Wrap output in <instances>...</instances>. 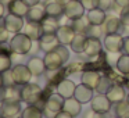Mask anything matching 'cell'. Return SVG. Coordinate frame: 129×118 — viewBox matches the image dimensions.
I'll return each mask as SVG.
<instances>
[{
  "label": "cell",
  "instance_id": "1",
  "mask_svg": "<svg viewBox=\"0 0 129 118\" xmlns=\"http://www.w3.org/2000/svg\"><path fill=\"white\" fill-rule=\"evenodd\" d=\"M45 65L47 71H57L61 70V67L70 60V50L65 47V45H58L54 50L45 53Z\"/></svg>",
  "mask_w": 129,
  "mask_h": 118
},
{
  "label": "cell",
  "instance_id": "2",
  "mask_svg": "<svg viewBox=\"0 0 129 118\" xmlns=\"http://www.w3.org/2000/svg\"><path fill=\"white\" fill-rule=\"evenodd\" d=\"M34 40L25 34V32H18L14 34V36L10 39V50L13 54H18V56H25L31 51Z\"/></svg>",
  "mask_w": 129,
  "mask_h": 118
},
{
  "label": "cell",
  "instance_id": "3",
  "mask_svg": "<svg viewBox=\"0 0 129 118\" xmlns=\"http://www.w3.org/2000/svg\"><path fill=\"white\" fill-rule=\"evenodd\" d=\"M43 97V89L38 83H29L21 86V100L26 104H36Z\"/></svg>",
  "mask_w": 129,
  "mask_h": 118
},
{
  "label": "cell",
  "instance_id": "4",
  "mask_svg": "<svg viewBox=\"0 0 129 118\" xmlns=\"http://www.w3.org/2000/svg\"><path fill=\"white\" fill-rule=\"evenodd\" d=\"M64 100L65 99L62 97L61 95H58V93H51L47 97V100H46V106H45V108H43V114L50 115V117L54 118V115L62 110V107H64Z\"/></svg>",
  "mask_w": 129,
  "mask_h": 118
},
{
  "label": "cell",
  "instance_id": "5",
  "mask_svg": "<svg viewBox=\"0 0 129 118\" xmlns=\"http://www.w3.org/2000/svg\"><path fill=\"white\" fill-rule=\"evenodd\" d=\"M85 11H86V9L83 7L81 0H68L64 4V15L71 21L83 17Z\"/></svg>",
  "mask_w": 129,
  "mask_h": 118
},
{
  "label": "cell",
  "instance_id": "6",
  "mask_svg": "<svg viewBox=\"0 0 129 118\" xmlns=\"http://www.w3.org/2000/svg\"><path fill=\"white\" fill-rule=\"evenodd\" d=\"M103 45L104 49L111 54L122 53L123 38L121 36V34H107L103 39Z\"/></svg>",
  "mask_w": 129,
  "mask_h": 118
},
{
  "label": "cell",
  "instance_id": "7",
  "mask_svg": "<svg viewBox=\"0 0 129 118\" xmlns=\"http://www.w3.org/2000/svg\"><path fill=\"white\" fill-rule=\"evenodd\" d=\"M11 74H13V78H14L15 83H17L18 86H24V85L29 83V82H31V78L34 76L26 64L14 65V67L11 68Z\"/></svg>",
  "mask_w": 129,
  "mask_h": 118
},
{
  "label": "cell",
  "instance_id": "8",
  "mask_svg": "<svg viewBox=\"0 0 129 118\" xmlns=\"http://www.w3.org/2000/svg\"><path fill=\"white\" fill-rule=\"evenodd\" d=\"M111 107L112 103L107 97V95H101V93L93 96L92 101H90V108H92V111L96 112H110Z\"/></svg>",
  "mask_w": 129,
  "mask_h": 118
},
{
  "label": "cell",
  "instance_id": "9",
  "mask_svg": "<svg viewBox=\"0 0 129 118\" xmlns=\"http://www.w3.org/2000/svg\"><path fill=\"white\" fill-rule=\"evenodd\" d=\"M0 107L4 118H15L22 112L21 100H3Z\"/></svg>",
  "mask_w": 129,
  "mask_h": 118
},
{
  "label": "cell",
  "instance_id": "10",
  "mask_svg": "<svg viewBox=\"0 0 129 118\" xmlns=\"http://www.w3.org/2000/svg\"><path fill=\"white\" fill-rule=\"evenodd\" d=\"M4 26H6V29L10 34H18V32H21L24 29V26H25L24 17H20V15L9 13V14L4 17Z\"/></svg>",
  "mask_w": 129,
  "mask_h": 118
},
{
  "label": "cell",
  "instance_id": "11",
  "mask_svg": "<svg viewBox=\"0 0 129 118\" xmlns=\"http://www.w3.org/2000/svg\"><path fill=\"white\" fill-rule=\"evenodd\" d=\"M104 34H121L125 28V25L122 24L119 17H115V15H107L104 24L101 25Z\"/></svg>",
  "mask_w": 129,
  "mask_h": 118
},
{
  "label": "cell",
  "instance_id": "12",
  "mask_svg": "<svg viewBox=\"0 0 129 118\" xmlns=\"http://www.w3.org/2000/svg\"><path fill=\"white\" fill-rule=\"evenodd\" d=\"M38 42H39V49L45 53H49L54 50L58 45H61L56 34H43Z\"/></svg>",
  "mask_w": 129,
  "mask_h": 118
},
{
  "label": "cell",
  "instance_id": "13",
  "mask_svg": "<svg viewBox=\"0 0 129 118\" xmlns=\"http://www.w3.org/2000/svg\"><path fill=\"white\" fill-rule=\"evenodd\" d=\"M94 96V89L89 87L85 83H81V85H76V89H75V93H74V97L76 100H79L82 104H86V103H90Z\"/></svg>",
  "mask_w": 129,
  "mask_h": 118
},
{
  "label": "cell",
  "instance_id": "14",
  "mask_svg": "<svg viewBox=\"0 0 129 118\" xmlns=\"http://www.w3.org/2000/svg\"><path fill=\"white\" fill-rule=\"evenodd\" d=\"M103 43H101L100 38L96 36H87L86 40V46H85V54L89 57H96L101 53V49H103Z\"/></svg>",
  "mask_w": 129,
  "mask_h": 118
},
{
  "label": "cell",
  "instance_id": "15",
  "mask_svg": "<svg viewBox=\"0 0 129 118\" xmlns=\"http://www.w3.org/2000/svg\"><path fill=\"white\" fill-rule=\"evenodd\" d=\"M56 35L58 38L60 43L67 46V45H71V42L74 40L76 32L74 31V28L71 25H60L58 29L56 31Z\"/></svg>",
  "mask_w": 129,
  "mask_h": 118
},
{
  "label": "cell",
  "instance_id": "16",
  "mask_svg": "<svg viewBox=\"0 0 129 118\" xmlns=\"http://www.w3.org/2000/svg\"><path fill=\"white\" fill-rule=\"evenodd\" d=\"M45 9H46V14L49 17H54L60 20V17L64 15V3L60 2V0H49V2H46Z\"/></svg>",
  "mask_w": 129,
  "mask_h": 118
},
{
  "label": "cell",
  "instance_id": "17",
  "mask_svg": "<svg viewBox=\"0 0 129 118\" xmlns=\"http://www.w3.org/2000/svg\"><path fill=\"white\" fill-rule=\"evenodd\" d=\"M75 89H76V85L74 83L71 79H61V81L57 83V86H56L57 93L61 95L64 99L72 97L74 93H75Z\"/></svg>",
  "mask_w": 129,
  "mask_h": 118
},
{
  "label": "cell",
  "instance_id": "18",
  "mask_svg": "<svg viewBox=\"0 0 129 118\" xmlns=\"http://www.w3.org/2000/svg\"><path fill=\"white\" fill-rule=\"evenodd\" d=\"M46 17H47V14H46L45 6H42V4L39 3V4H36V6L29 7V11H28V14H26L25 18L29 22H42Z\"/></svg>",
  "mask_w": 129,
  "mask_h": 118
},
{
  "label": "cell",
  "instance_id": "19",
  "mask_svg": "<svg viewBox=\"0 0 129 118\" xmlns=\"http://www.w3.org/2000/svg\"><path fill=\"white\" fill-rule=\"evenodd\" d=\"M7 7H9V13L20 15V17H26L29 11V6L24 0H10Z\"/></svg>",
  "mask_w": 129,
  "mask_h": 118
},
{
  "label": "cell",
  "instance_id": "20",
  "mask_svg": "<svg viewBox=\"0 0 129 118\" xmlns=\"http://www.w3.org/2000/svg\"><path fill=\"white\" fill-rule=\"evenodd\" d=\"M26 65H28L29 71L32 72L34 76H40L47 71L46 70V65H45V60L39 58V57H32V58H29Z\"/></svg>",
  "mask_w": 129,
  "mask_h": 118
},
{
  "label": "cell",
  "instance_id": "21",
  "mask_svg": "<svg viewBox=\"0 0 129 118\" xmlns=\"http://www.w3.org/2000/svg\"><path fill=\"white\" fill-rule=\"evenodd\" d=\"M106 95H107V97L110 99V101H111L112 104L119 103V101H122V100L126 99V93H125L123 86H121V85H115V83L110 87L108 92H107Z\"/></svg>",
  "mask_w": 129,
  "mask_h": 118
},
{
  "label": "cell",
  "instance_id": "22",
  "mask_svg": "<svg viewBox=\"0 0 129 118\" xmlns=\"http://www.w3.org/2000/svg\"><path fill=\"white\" fill-rule=\"evenodd\" d=\"M86 17H87V20H89V22L92 24V25L101 26L104 24V21H106V18H107V14H106L104 10L100 9V7H96V9L87 11Z\"/></svg>",
  "mask_w": 129,
  "mask_h": 118
},
{
  "label": "cell",
  "instance_id": "23",
  "mask_svg": "<svg viewBox=\"0 0 129 118\" xmlns=\"http://www.w3.org/2000/svg\"><path fill=\"white\" fill-rule=\"evenodd\" d=\"M62 110L70 112L72 117H78L82 112V103L79 100H76L72 96V97H68L64 100V107H62Z\"/></svg>",
  "mask_w": 129,
  "mask_h": 118
},
{
  "label": "cell",
  "instance_id": "24",
  "mask_svg": "<svg viewBox=\"0 0 129 118\" xmlns=\"http://www.w3.org/2000/svg\"><path fill=\"white\" fill-rule=\"evenodd\" d=\"M24 31L32 40H39L40 36L43 35V29L40 22H29L28 21V24L24 26Z\"/></svg>",
  "mask_w": 129,
  "mask_h": 118
},
{
  "label": "cell",
  "instance_id": "25",
  "mask_svg": "<svg viewBox=\"0 0 129 118\" xmlns=\"http://www.w3.org/2000/svg\"><path fill=\"white\" fill-rule=\"evenodd\" d=\"M86 40H87V36L83 34H76L74 40L71 42V50L76 54H81V53H85V46H86Z\"/></svg>",
  "mask_w": 129,
  "mask_h": 118
},
{
  "label": "cell",
  "instance_id": "26",
  "mask_svg": "<svg viewBox=\"0 0 129 118\" xmlns=\"http://www.w3.org/2000/svg\"><path fill=\"white\" fill-rule=\"evenodd\" d=\"M101 75L99 72H96V71H86V72L82 74V83L87 85L89 87H92V89H96V86H97L99 81H100Z\"/></svg>",
  "mask_w": 129,
  "mask_h": 118
},
{
  "label": "cell",
  "instance_id": "27",
  "mask_svg": "<svg viewBox=\"0 0 129 118\" xmlns=\"http://www.w3.org/2000/svg\"><path fill=\"white\" fill-rule=\"evenodd\" d=\"M40 24H42L43 34H56V31L58 29V26H60L58 18L49 17V15H47V17H46Z\"/></svg>",
  "mask_w": 129,
  "mask_h": 118
},
{
  "label": "cell",
  "instance_id": "28",
  "mask_svg": "<svg viewBox=\"0 0 129 118\" xmlns=\"http://www.w3.org/2000/svg\"><path fill=\"white\" fill-rule=\"evenodd\" d=\"M90 25H92V24L89 22L87 17H85V15L81 18H78V20H74L72 24H71V26L74 28V31H75L76 34H83V35H86V32H87V29L90 28Z\"/></svg>",
  "mask_w": 129,
  "mask_h": 118
},
{
  "label": "cell",
  "instance_id": "29",
  "mask_svg": "<svg viewBox=\"0 0 129 118\" xmlns=\"http://www.w3.org/2000/svg\"><path fill=\"white\" fill-rule=\"evenodd\" d=\"M43 110L35 104H28L21 112V118H43Z\"/></svg>",
  "mask_w": 129,
  "mask_h": 118
},
{
  "label": "cell",
  "instance_id": "30",
  "mask_svg": "<svg viewBox=\"0 0 129 118\" xmlns=\"http://www.w3.org/2000/svg\"><path fill=\"white\" fill-rule=\"evenodd\" d=\"M114 114L117 118H128L129 117V103L125 100L114 104Z\"/></svg>",
  "mask_w": 129,
  "mask_h": 118
},
{
  "label": "cell",
  "instance_id": "31",
  "mask_svg": "<svg viewBox=\"0 0 129 118\" xmlns=\"http://www.w3.org/2000/svg\"><path fill=\"white\" fill-rule=\"evenodd\" d=\"M115 67L123 75H129V54H121L118 57L117 63H115Z\"/></svg>",
  "mask_w": 129,
  "mask_h": 118
},
{
  "label": "cell",
  "instance_id": "32",
  "mask_svg": "<svg viewBox=\"0 0 129 118\" xmlns=\"http://www.w3.org/2000/svg\"><path fill=\"white\" fill-rule=\"evenodd\" d=\"M17 86L18 85L4 87V100H21V89H18Z\"/></svg>",
  "mask_w": 129,
  "mask_h": 118
},
{
  "label": "cell",
  "instance_id": "33",
  "mask_svg": "<svg viewBox=\"0 0 129 118\" xmlns=\"http://www.w3.org/2000/svg\"><path fill=\"white\" fill-rule=\"evenodd\" d=\"M11 57L7 51H0V72L3 74L6 71L11 70Z\"/></svg>",
  "mask_w": 129,
  "mask_h": 118
},
{
  "label": "cell",
  "instance_id": "34",
  "mask_svg": "<svg viewBox=\"0 0 129 118\" xmlns=\"http://www.w3.org/2000/svg\"><path fill=\"white\" fill-rule=\"evenodd\" d=\"M112 86V82L110 81L107 76H101L100 78V81H99V83H97V86H96V92L97 93H101V95H106L107 92H108V89Z\"/></svg>",
  "mask_w": 129,
  "mask_h": 118
},
{
  "label": "cell",
  "instance_id": "35",
  "mask_svg": "<svg viewBox=\"0 0 129 118\" xmlns=\"http://www.w3.org/2000/svg\"><path fill=\"white\" fill-rule=\"evenodd\" d=\"M2 75H3V85H4V87H9V86H14V85H17V83H15V81H14V78H13L11 70L3 72Z\"/></svg>",
  "mask_w": 129,
  "mask_h": 118
},
{
  "label": "cell",
  "instance_id": "36",
  "mask_svg": "<svg viewBox=\"0 0 129 118\" xmlns=\"http://www.w3.org/2000/svg\"><path fill=\"white\" fill-rule=\"evenodd\" d=\"M103 34V28L99 25H90V28L87 29L86 32V36H96V38H100V35Z\"/></svg>",
  "mask_w": 129,
  "mask_h": 118
},
{
  "label": "cell",
  "instance_id": "37",
  "mask_svg": "<svg viewBox=\"0 0 129 118\" xmlns=\"http://www.w3.org/2000/svg\"><path fill=\"white\" fill-rule=\"evenodd\" d=\"M119 18L125 26H129V7H123L119 11Z\"/></svg>",
  "mask_w": 129,
  "mask_h": 118
},
{
  "label": "cell",
  "instance_id": "38",
  "mask_svg": "<svg viewBox=\"0 0 129 118\" xmlns=\"http://www.w3.org/2000/svg\"><path fill=\"white\" fill-rule=\"evenodd\" d=\"M81 2H82V4H83V7L86 9V11L99 7V0H81Z\"/></svg>",
  "mask_w": 129,
  "mask_h": 118
},
{
  "label": "cell",
  "instance_id": "39",
  "mask_svg": "<svg viewBox=\"0 0 129 118\" xmlns=\"http://www.w3.org/2000/svg\"><path fill=\"white\" fill-rule=\"evenodd\" d=\"M112 6H114V0H99V7L104 11L111 10Z\"/></svg>",
  "mask_w": 129,
  "mask_h": 118
},
{
  "label": "cell",
  "instance_id": "40",
  "mask_svg": "<svg viewBox=\"0 0 129 118\" xmlns=\"http://www.w3.org/2000/svg\"><path fill=\"white\" fill-rule=\"evenodd\" d=\"M9 35L10 32L6 29V26H0V45H3V43H6L7 40H9Z\"/></svg>",
  "mask_w": 129,
  "mask_h": 118
},
{
  "label": "cell",
  "instance_id": "41",
  "mask_svg": "<svg viewBox=\"0 0 129 118\" xmlns=\"http://www.w3.org/2000/svg\"><path fill=\"white\" fill-rule=\"evenodd\" d=\"M114 6L117 9H119V11H121L123 7H129V0H114Z\"/></svg>",
  "mask_w": 129,
  "mask_h": 118
},
{
  "label": "cell",
  "instance_id": "42",
  "mask_svg": "<svg viewBox=\"0 0 129 118\" xmlns=\"http://www.w3.org/2000/svg\"><path fill=\"white\" fill-rule=\"evenodd\" d=\"M122 53L129 54V36L123 38V46H122Z\"/></svg>",
  "mask_w": 129,
  "mask_h": 118
},
{
  "label": "cell",
  "instance_id": "43",
  "mask_svg": "<svg viewBox=\"0 0 129 118\" xmlns=\"http://www.w3.org/2000/svg\"><path fill=\"white\" fill-rule=\"evenodd\" d=\"M54 118H74V117L70 114V112H67V111H64V110H61L60 112H57V114L54 115Z\"/></svg>",
  "mask_w": 129,
  "mask_h": 118
},
{
  "label": "cell",
  "instance_id": "44",
  "mask_svg": "<svg viewBox=\"0 0 129 118\" xmlns=\"http://www.w3.org/2000/svg\"><path fill=\"white\" fill-rule=\"evenodd\" d=\"M89 118H110V115H108V112H96V111H93L92 117H89Z\"/></svg>",
  "mask_w": 129,
  "mask_h": 118
},
{
  "label": "cell",
  "instance_id": "45",
  "mask_svg": "<svg viewBox=\"0 0 129 118\" xmlns=\"http://www.w3.org/2000/svg\"><path fill=\"white\" fill-rule=\"evenodd\" d=\"M26 4H28L29 7H32V6H36V4H39L40 3V0H24Z\"/></svg>",
  "mask_w": 129,
  "mask_h": 118
},
{
  "label": "cell",
  "instance_id": "46",
  "mask_svg": "<svg viewBox=\"0 0 129 118\" xmlns=\"http://www.w3.org/2000/svg\"><path fill=\"white\" fill-rule=\"evenodd\" d=\"M4 11H6V7H4V4L0 2V20L4 17Z\"/></svg>",
  "mask_w": 129,
  "mask_h": 118
},
{
  "label": "cell",
  "instance_id": "47",
  "mask_svg": "<svg viewBox=\"0 0 129 118\" xmlns=\"http://www.w3.org/2000/svg\"><path fill=\"white\" fill-rule=\"evenodd\" d=\"M4 85H3V75H2V72H0V89H3Z\"/></svg>",
  "mask_w": 129,
  "mask_h": 118
},
{
  "label": "cell",
  "instance_id": "48",
  "mask_svg": "<svg viewBox=\"0 0 129 118\" xmlns=\"http://www.w3.org/2000/svg\"><path fill=\"white\" fill-rule=\"evenodd\" d=\"M0 118H4L3 117V112H2V107H0Z\"/></svg>",
  "mask_w": 129,
  "mask_h": 118
},
{
  "label": "cell",
  "instance_id": "49",
  "mask_svg": "<svg viewBox=\"0 0 129 118\" xmlns=\"http://www.w3.org/2000/svg\"><path fill=\"white\" fill-rule=\"evenodd\" d=\"M126 101H128V103H129V93H128V95H126Z\"/></svg>",
  "mask_w": 129,
  "mask_h": 118
},
{
  "label": "cell",
  "instance_id": "50",
  "mask_svg": "<svg viewBox=\"0 0 129 118\" xmlns=\"http://www.w3.org/2000/svg\"><path fill=\"white\" fill-rule=\"evenodd\" d=\"M128 118H129V117H128Z\"/></svg>",
  "mask_w": 129,
  "mask_h": 118
}]
</instances>
